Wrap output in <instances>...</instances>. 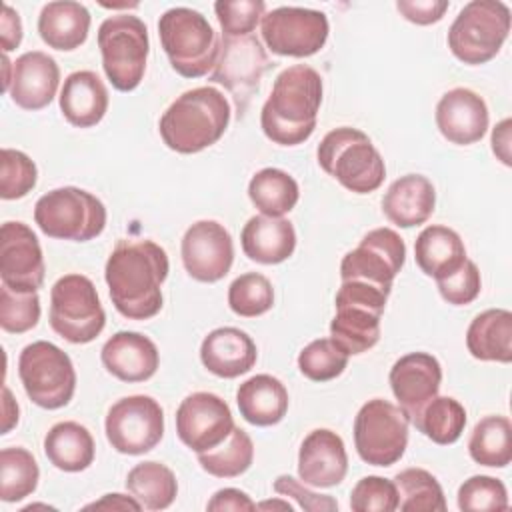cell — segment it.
I'll return each mask as SVG.
<instances>
[{"instance_id": "obj_1", "label": "cell", "mask_w": 512, "mask_h": 512, "mask_svg": "<svg viewBox=\"0 0 512 512\" xmlns=\"http://www.w3.org/2000/svg\"><path fill=\"white\" fill-rule=\"evenodd\" d=\"M170 262L154 240H118L104 266L114 308L128 320H148L162 310V284Z\"/></svg>"}, {"instance_id": "obj_2", "label": "cell", "mask_w": 512, "mask_h": 512, "mask_svg": "<svg viewBox=\"0 0 512 512\" xmlns=\"http://www.w3.org/2000/svg\"><path fill=\"white\" fill-rule=\"evenodd\" d=\"M322 92V76L312 66L294 64L284 68L260 112L266 138L280 146L306 142L316 128Z\"/></svg>"}, {"instance_id": "obj_3", "label": "cell", "mask_w": 512, "mask_h": 512, "mask_svg": "<svg viewBox=\"0 0 512 512\" xmlns=\"http://www.w3.org/2000/svg\"><path fill=\"white\" fill-rule=\"evenodd\" d=\"M230 102L214 86H198L180 94L160 116L164 144L178 154H196L216 144L230 124Z\"/></svg>"}, {"instance_id": "obj_4", "label": "cell", "mask_w": 512, "mask_h": 512, "mask_svg": "<svg viewBox=\"0 0 512 512\" xmlns=\"http://www.w3.org/2000/svg\"><path fill=\"white\" fill-rule=\"evenodd\" d=\"M320 168L354 194L378 190L386 178V164L368 134L340 126L330 130L316 148Z\"/></svg>"}, {"instance_id": "obj_5", "label": "cell", "mask_w": 512, "mask_h": 512, "mask_svg": "<svg viewBox=\"0 0 512 512\" xmlns=\"http://www.w3.org/2000/svg\"><path fill=\"white\" fill-rule=\"evenodd\" d=\"M158 36L170 66L180 76L200 78L212 72L220 38L198 10L186 6L166 10L158 20Z\"/></svg>"}, {"instance_id": "obj_6", "label": "cell", "mask_w": 512, "mask_h": 512, "mask_svg": "<svg viewBox=\"0 0 512 512\" xmlns=\"http://www.w3.org/2000/svg\"><path fill=\"white\" fill-rule=\"evenodd\" d=\"M388 296L390 292L362 280L342 282L334 300L336 314L330 322V338L348 356L368 352L378 344Z\"/></svg>"}, {"instance_id": "obj_7", "label": "cell", "mask_w": 512, "mask_h": 512, "mask_svg": "<svg viewBox=\"0 0 512 512\" xmlns=\"http://www.w3.org/2000/svg\"><path fill=\"white\" fill-rule=\"evenodd\" d=\"M106 206L92 192L62 186L46 192L34 206V222L38 228L58 240L88 242L106 228Z\"/></svg>"}, {"instance_id": "obj_8", "label": "cell", "mask_w": 512, "mask_h": 512, "mask_svg": "<svg viewBox=\"0 0 512 512\" xmlns=\"http://www.w3.org/2000/svg\"><path fill=\"white\" fill-rule=\"evenodd\" d=\"M102 68L110 84L120 92L140 86L150 52L148 28L134 14H112L98 28Z\"/></svg>"}, {"instance_id": "obj_9", "label": "cell", "mask_w": 512, "mask_h": 512, "mask_svg": "<svg viewBox=\"0 0 512 512\" xmlns=\"http://www.w3.org/2000/svg\"><path fill=\"white\" fill-rule=\"evenodd\" d=\"M510 32V8L500 0L468 2L448 28V48L460 62L478 66L490 62Z\"/></svg>"}, {"instance_id": "obj_10", "label": "cell", "mask_w": 512, "mask_h": 512, "mask_svg": "<svg viewBox=\"0 0 512 512\" xmlns=\"http://www.w3.org/2000/svg\"><path fill=\"white\" fill-rule=\"evenodd\" d=\"M50 326L72 342L88 344L106 326V312L94 282L84 274H64L50 290Z\"/></svg>"}, {"instance_id": "obj_11", "label": "cell", "mask_w": 512, "mask_h": 512, "mask_svg": "<svg viewBox=\"0 0 512 512\" xmlns=\"http://www.w3.org/2000/svg\"><path fill=\"white\" fill-rule=\"evenodd\" d=\"M18 376L26 396L44 410L66 406L76 390V370L70 356L46 340L24 346L18 358Z\"/></svg>"}, {"instance_id": "obj_12", "label": "cell", "mask_w": 512, "mask_h": 512, "mask_svg": "<svg viewBox=\"0 0 512 512\" xmlns=\"http://www.w3.org/2000/svg\"><path fill=\"white\" fill-rule=\"evenodd\" d=\"M408 416L384 398H372L354 418V446L370 466L396 464L408 446Z\"/></svg>"}, {"instance_id": "obj_13", "label": "cell", "mask_w": 512, "mask_h": 512, "mask_svg": "<svg viewBox=\"0 0 512 512\" xmlns=\"http://www.w3.org/2000/svg\"><path fill=\"white\" fill-rule=\"evenodd\" d=\"M104 432L116 452L128 456L146 454L164 436V410L146 394L120 398L106 414Z\"/></svg>"}, {"instance_id": "obj_14", "label": "cell", "mask_w": 512, "mask_h": 512, "mask_svg": "<svg viewBox=\"0 0 512 512\" xmlns=\"http://www.w3.org/2000/svg\"><path fill=\"white\" fill-rule=\"evenodd\" d=\"M270 68L262 42L254 36H220L216 64L208 76L210 82L222 84L234 98L238 116L248 108L250 98L260 86L264 72Z\"/></svg>"}, {"instance_id": "obj_15", "label": "cell", "mask_w": 512, "mask_h": 512, "mask_svg": "<svg viewBox=\"0 0 512 512\" xmlns=\"http://www.w3.org/2000/svg\"><path fill=\"white\" fill-rule=\"evenodd\" d=\"M330 24L324 12L300 6H278L264 14L260 34L268 50L278 56L308 58L328 40Z\"/></svg>"}, {"instance_id": "obj_16", "label": "cell", "mask_w": 512, "mask_h": 512, "mask_svg": "<svg viewBox=\"0 0 512 512\" xmlns=\"http://www.w3.org/2000/svg\"><path fill=\"white\" fill-rule=\"evenodd\" d=\"M406 260V244L392 228H374L360 244L350 250L340 262V278L362 280L374 284L386 292L392 290V282L402 270Z\"/></svg>"}, {"instance_id": "obj_17", "label": "cell", "mask_w": 512, "mask_h": 512, "mask_svg": "<svg viewBox=\"0 0 512 512\" xmlns=\"http://www.w3.org/2000/svg\"><path fill=\"white\" fill-rule=\"evenodd\" d=\"M234 426L230 406L212 392H192L176 410V434L196 454L222 444Z\"/></svg>"}, {"instance_id": "obj_18", "label": "cell", "mask_w": 512, "mask_h": 512, "mask_svg": "<svg viewBox=\"0 0 512 512\" xmlns=\"http://www.w3.org/2000/svg\"><path fill=\"white\" fill-rule=\"evenodd\" d=\"M182 264L198 282L222 280L234 262V242L230 232L216 220H198L182 236Z\"/></svg>"}, {"instance_id": "obj_19", "label": "cell", "mask_w": 512, "mask_h": 512, "mask_svg": "<svg viewBox=\"0 0 512 512\" xmlns=\"http://www.w3.org/2000/svg\"><path fill=\"white\" fill-rule=\"evenodd\" d=\"M46 266L42 246L34 230L24 222H4L0 228V278L18 292H38Z\"/></svg>"}, {"instance_id": "obj_20", "label": "cell", "mask_w": 512, "mask_h": 512, "mask_svg": "<svg viewBox=\"0 0 512 512\" xmlns=\"http://www.w3.org/2000/svg\"><path fill=\"white\" fill-rule=\"evenodd\" d=\"M388 380L398 406L416 426L422 408L438 396L442 366L438 358L428 352H410L394 362Z\"/></svg>"}, {"instance_id": "obj_21", "label": "cell", "mask_w": 512, "mask_h": 512, "mask_svg": "<svg viewBox=\"0 0 512 512\" xmlns=\"http://www.w3.org/2000/svg\"><path fill=\"white\" fill-rule=\"evenodd\" d=\"M436 126L440 134L458 146H470L484 138L490 122L488 106L470 88H452L436 104Z\"/></svg>"}, {"instance_id": "obj_22", "label": "cell", "mask_w": 512, "mask_h": 512, "mask_svg": "<svg viewBox=\"0 0 512 512\" xmlns=\"http://www.w3.org/2000/svg\"><path fill=\"white\" fill-rule=\"evenodd\" d=\"M60 86V68L56 60L42 52L30 50L12 62V78L8 94L22 110L46 108Z\"/></svg>"}, {"instance_id": "obj_23", "label": "cell", "mask_w": 512, "mask_h": 512, "mask_svg": "<svg viewBox=\"0 0 512 512\" xmlns=\"http://www.w3.org/2000/svg\"><path fill=\"white\" fill-rule=\"evenodd\" d=\"M348 472L344 440L328 428L312 430L298 450V476L314 488L338 486Z\"/></svg>"}, {"instance_id": "obj_24", "label": "cell", "mask_w": 512, "mask_h": 512, "mask_svg": "<svg viewBox=\"0 0 512 512\" xmlns=\"http://www.w3.org/2000/svg\"><path fill=\"white\" fill-rule=\"evenodd\" d=\"M104 368L122 382H146L150 380L160 364L156 344L132 330H120L112 334L100 352Z\"/></svg>"}, {"instance_id": "obj_25", "label": "cell", "mask_w": 512, "mask_h": 512, "mask_svg": "<svg viewBox=\"0 0 512 512\" xmlns=\"http://www.w3.org/2000/svg\"><path fill=\"white\" fill-rule=\"evenodd\" d=\"M258 350L254 340L240 328L222 326L208 332L200 344V360L218 378H238L256 364Z\"/></svg>"}, {"instance_id": "obj_26", "label": "cell", "mask_w": 512, "mask_h": 512, "mask_svg": "<svg viewBox=\"0 0 512 512\" xmlns=\"http://www.w3.org/2000/svg\"><path fill=\"white\" fill-rule=\"evenodd\" d=\"M436 206L434 184L422 174H406L394 180L384 198V216L400 228H412L424 224Z\"/></svg>"}, {"instance_id": "obj_27", "label": "cell", "mask_w": 512, "mask_h": 512, "mask_svg": "<svg viewBox=\"0 0 512 512\" xmlns=\"http://www.w3.org/2000/svg\"><path fill=\"white\" fill-rule=\"evenodd\" d=\"M62 116L76 128L96 126L108 112V90L92 70H76L66 76L60 90Z\"/></svg>"}, {"instance_id": "obj_28", "label": "cell", "mask_w": 512, "mask_h": 512, "mask_svg": "<svg viewBox=\"0 0 512 512\" xmlns=\"http://www.w3.org/2000/svg\"><path fill=\"white\" fill-rule=\"evenodd\" d=\"M244 254L258 264H280L294 254L296 230L290 220L274 216H252L240 234Z\"/></svg>"}, {"instance_id": "obj_29", "label": "cell", "mask_w": 512, "mask_h": 512, "mask_svg": "<svg viewBox=\"0 0 512 512\" xmlns=\"http://www.w3.org/2000/svg\"><path fill=\"white\" fill-rule=\"evenodd\" d=\"M90 12L74 0H56L42 6L38 16V34L54 50L70 52L80 48L90 32Z\"/></svg>"}, {"instance_id": "obj_30", "label": "cell", "mask_w": 512, "mask_h": 512, "mask_svg": "<svg viewBox=\"0 0 512 512\" xmlns=\"http://www.w3.org/2000/svg\"><path fill=\"white\" fill-rule=\"evenodd\" d=\"M418 268L434 280L448 278L466 262V248L460 234L448 226H426L414 242Z\"/></svg>"}, {"instance_id": "obj_31", "label": "cell", "mask_w": 512, "mask_h": 512, "mask_svg": "<svg viewBox=\"0 0 512 512\" xmlns=\"http://www.w3.org/2000/svg\"><path fill=\"white\" fill-rule=\"evenodd\" d=\"M240 416L254 426H274L288 412V390L270 374H256L236 390Z\"/></svg>"}, {"instance_id": "obj_32", "label": "cell", "mask_w": 512, "mask_h": 512, "mask_svg": "<svg viewBox=\"0 0 512 512\" xmlns=\"http://www.w3.org/2000/svg\"><path fill=\"white\" fill-rule=\"evenodd\" d=\"M468 352L482 362H512V314L504 308L480 312L466 330Z\"/></svg>"}, {"instance_id": "obj_33", "label": "cell", "mask_w": 512, "mask_h": 512, "mask_svg": "<svg viewBox=\"0 0 512 512\" xmlns=\"http://www.w3.org/2000/svg\"><path fill=\"white\" fill-rule=\"evenodd\" d=\"M94 438L74 420L54 424L44 436V454L62 472H82L94 462Z\"/></svg>"}, {"instance_id": "obj_34", "label": "cell", "mask_w": 512, "mask_h": 512, "mask_svg": "<svg viewBox=\"0 0 512 512\" xmlns=\"http://www.w3.org/2000/svg\"><path fill=\"white\" fill-rule=\"evenodd\" d=\"M248 198L264 216L282 218L300 198L298 182L280 168H262L248 182Z\"/></svg>"}, {"instance_id": "obj_35", "label": "cell", "mask_w": 512, "mask_h": 512, "mask_svg": "<svg viewBox=\"0 0 512 512\" xmlns=\"http://www.w3.org/2000/svg\"><path fill=\"white\" fill-rule=\"evenodd\" d=\"M126 488L142 504V508L166 510L176 500L178 480L166 464L146 460L128 472Z\"/></svg>"}, {"instance_id": "obj_36", "label": "cell", "mask_w": 512, "mask_h": 512, "mask_svg": "<svg viewBox=\"0 0 512 512\" xmlns=\"http://www.w3.org/2000/svg\"><path fill=\"white\" fill-rule=\"evenodd\" d=\"M470 458L480 466L506 468L512 462V424L506 416H486L476 422L468 440Z\"/></svg>"}, {"instance_id": "obj_37", "label": "cell", "mask_w": 512, "mask_h": 512, "mask_svg": "<svg viewBox=\"0 0 512 512\" xmlns=\"http://www.w3.org/2000/svg\"><path fill=\"white\" fill-rule=\"evenodd\" d=\"M198 464L204 472L216 478H236L244 474L254 462V444L246 430L234 426L228 438L212 450L200 452Z\"/></svg>"}, {"instance_id": "obj_38", "label": "cell", "mask_w": 512, "mask_h": 512, "mask_svg": "<svg viewBox=\"0 0 512 512\" xmlns=\"http://www.w3.org/2000/svg\"><path fill=\"white\" fill-rule=\"evenodd\" d=\"M40 480V468L30 450L22 446L2 448L0 452V500L20 502L34 494Z\"/></svg>"}, {"instance_id": "obj_39", "label": "cell", "mask_w": 512, "mask_h": 512, "mask_svg": "<svg viewBox=\"0 0 512 512\" xmlns=\"http://www.w3.org/2000/svg\"><path fill=\"white\" fill-rule=\"evenodd\" d=\"M466 426V410L452 396H434L420 412L416 428L434 444H454Z\"/></svg>"}, {"instance_id": "obj_40", "label": "cell", "mask_w": 512, "mask_h": 512, "mask_svg": "<svg viewBox=\"0 0 512 512\" xmlns=\"http://www.w3.org/2000/svg\"><path fill=\"white\" fill-rule=\"evenodd\" d=\"M398 490V508L404 512L446 510V498L440 482L424 468H406L394 476Z\"/></svg>"}, {"instance_id": "obj_41", "label": "cell", "mask_w": 512, "mask_h": 512, "mask_svg": "<svg viewBox=\"0 0 512 512\" xmlns=\"http://www.w3.org/2000/svg\"><path fill=\"white\" fill-rule=\"evenodd\" d=\"M274 304L272 282L260 272H246L228 286V306L242 318L266 314Z\"/></svg>"}, {"instance_id": "obj_42", "label": "cell", "mask_w": 512, "mask_h": 512, "mask_svg": "<svg viewBox=\"0 0 512 512\" xmlns=\"http://www.w3.org/2000/svg\"><path fill=\"white\" fill-rule=\"evenodd\" d=\"M348 358L350 356L332 338H318L302 348L298 368L308 380L328 382L344 372Z\"/></svg>"}, {"instance_id": "obj_43", "label": "cell", "mask_w": 512, "mask_h": 512, "mask_svg": "<svg viewBox=\"0 0 512 512\" xmlns=\"http://www.w3.org/2000/svg\"><path fill=\"white\" fill-rule=\"evenodd\" d=\"M458 508L464 512H500L508 510V490L502 480L476 474L458 488Z\"/></svg>"}, {"instance_id": "obj_44", "label": "cell", "mask_w": 512, "mask_h": 512, "mask_svg": "<svg viewBox=\"0 0 512 512\" xmlns=\"http://www.w3.org/2000/svg\"><path fill=\"white\" fill-rule=\"evenodd\" d=\"M38 168L34 160L14 148H4L0 158V196L2 200H18L34 190Z\"/></svg>"}, {"instance_id": "obj_45", "label": "cell", "mask_w": 512, "mask_h": 512, "mask_svg": "<svg viewBox=\"0 0 512 512\" xmlns=\"http://www.w3.org/2000/svg\"><path fill=\"white\" fill-rule=\"evenodd\" d=\"M38 292H18L2 284L0 288V326L4 332L22 334L32 330L40 320Z\"/></svg>"}, {"instance_id": "obj_46", "label": "cell", "mask_w": 512, "mask_h": 512, "mask_svg": "<svg viewBox=\"0 0 512 512\" xmlns=\"http://www.w3.org/2000/svg\"><path fill=\"white\" fill-rule=\"evenodd\" d=\"M214 12L224 36H248L256 30L266 14L262 0H218Z\"/></svg>"}, {"instance_id": "obj_47", "label": "cell", "mask_w": 512, "mask_h": 512, "mask_svg": "<svg viewBox=\"0 0 512 512\" xmlns=\"http://www.w3.org/2000/svg\"><path fill=\"white\" fill-rule=\"evenodd\" d=\"M354 512H394L398 510V490L394 480L382 476H364L350 492Z\"/></svg>"}, {"instance_id": "obj_48", "label": "cell", "mask_w": 512, "mask_h": 512, "mask_svg": "<svg viewBox=\"0 0 512 512\" xmlns=\"http://www.w3.org/2000/svg\"><path fill=\"white\" fill-rule=\"evenodd\" d=\"M440 296L452 306H466L474 302L482 290V278L478 266L466 258V262L448 278L436 280Z\"/></svg>"}, {"instance_id": "obj_49", "label": "cell", "mask_w": 512, "mask_h": 512, "mask_svg": "<svg viewBox=\"0 0 512 512\" xmlns=\"http://www.w3.org/2000/svg\"><path fill=\"white\" fill-rule=\"evenodd\" d=\"M274 490L286 498H294L298 502V506L302 510H308V512H332V510H338V502L326 494H318V492H312L308 488V484L304 482H298L294 476L290 474H280L276 480H274Z\"/></svg>"}, {"instance_id": "obj_50", "label": "cell", "mask_w": 512, "mask_h": 512, "mask_svg": "<svg viewBox=\"0 0 512 512\" xmlns=\"http://www.w3.org/2000/svg\"><path fill=\"white\" fill-rule=\"evenodd\" d=\"M448 0H398L396 10L412 24L428 26L444 18L448 10Z\"/></svg>"}, {"instance_id": "obj_51", "label": "cell", "mask_w": 512, "mask_h": 512, "mask_svg": "<svg viewBox=\"0 0 512 512\" xmlns=\"http://www.w3.org/2000/svg\"><path fill=\"white\" fill-rule=\"evenodd\" d=\"M206 510L210 512H226V510H256V502L238 488H222L214 492L208 500Z\"/></svg>"}, {"instance_id": "obj_52", "label": "cell", "mask_w": 512, "mask_h": 512, "mask_svg": "<svg viewBox=\"0 0 512 512\" xmlns=\"http://www.w3.org/2000/svg\"><path fill=\"white\" fill-rule=\"evenodd\" d=\"M22 20L20 14L10 6L4 4L2 16H0V40H2V50L4 54L16 50L22 42Z\"/></svg>"}, {"instance_id": "obj_53", "label": "cell", "mask_w": 512, "mask_h": 512, "mask_svg": "<svg viewBox=\"0 0 512 512\" xmlns=\"http://www.w3.org/2000/svg\"><path fill=\"white\" fill-rule=\"evenodd\" d=\"M510 128H512V120L504 118L492 130V152L504 166L512 164V160H510Z\"/></svg>"}, {"instance_id": "obj_54", "label": "cell", "mask_w": 512, "mask_h": 512, "mask_svg": "<svg viewBox=\"0 0 512 512\" xmlns=\"http://www.w3.org/2000/svg\"><path fill=\"white\" fill-rule=\"evenodd\" d=\"M84 510H142V504L134 496H124V494H104L100 500L86 504Z\"/></svg>"}, {"instance_id": "obj_55", "label": "cell", "mask_w": 512, "mask_h": 512, "mask_svg": "<svg viewBox=\"0 0 512 512\" xmlns=\"http://www.w3.org/2000/svg\"><path fill=\"white\" fill-rule=\"evenodd\" d=\"M2 434H8L16 424H18V416H20V408L16 404V400L12 398V392L8 386H4V400H2Z\"/></svg>"}, {"instance_id": "obj_56", "label": "cell", "mask_w": 512, "mask_h": 512, "mask_svg": "<svg viewBox=\"0 0 512 512\" xmlns=\"http://www.w3.org/2000/svg\"><path fill=\"white\" fill-rule=\"evenodd\" d=\"M288 510V512H292L294 510V506L290 504V502H286V500H266V502H260V504H256V510Z\"/></svg>"}, {"instance_id": "obj_57", "label": "cell", "mask_w": 512, "mask_h": 512, "mask_svg": "<svg viewBox=\"0 0 512 512\" xmlns=\"http://www.w3.org/2000/svg\"><path fill=\"white\" fill-rule=\"evenodd\" d=\"M2 68H4V92H8L10 78H12V62H10L8 54H4V56H2Z\"/></svg>"}]
</instances>
